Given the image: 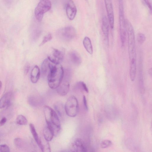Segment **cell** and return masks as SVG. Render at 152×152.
Returning a JSON list of instances; mask_svg holds the SVG:
<instances>
[{
	"label": "cell",
	"instance_id": "obj_3",
	"mask_svg": "<svg viewBox=\"0 0 152 152\" xmlns=\"http://www.w3.org/2000/svg\"><path fill=\"white\" fill-rule=\"evenodd\" d=\"M44 111L47 126L52 130L54 136L57 135L61 129V125L58 115L53 109L47 106L44 107Z\"/></svg>",
	"mask_w": 152,
	"mask_h": 152
},
{
	"label": "cell",
	"instance_id": "obj_19",
	"mask_svg": "<svg viewBox=\"0 0 152 152\" xmlns=\"http://www.w3.org/2000/svg\"><path fill=\"white\" fill-rule=\"evenodd\" d=\"M43 133L44 138L48 142L51 141L54 136L53 132L48 126L44 128Z\"/></svg>",
	"mask_w": 152,
	"mask_h": 152
},
{
	"label": "cell",
	"instance_id": "obj_23",
	"mask_svg": "<svg viewBox=\"0 0 152 152\" xmlns=\"http://www.w3.org/2000/svg\"><path fill=\"white\" fill-rule=\"evenodd\" d=\"M31 134L35 141L38 145L39 144L40 138L36 130L34 125L31 123L29 124Z\"/></svg>",
	"mask_w": 152,
	"mask_h": 152
},
{
	"label": "cell",
	"instance_id": "obj_31",
	"mask_svg": "<svg viewBox=\"0 0 152 152\" xmlns=\"http://www.w3.org/2000/svg\"><path fill=\"white\" fill-rule=\"evenodd\" d=\"M145 5L151 11L152 10L151 4L150 0H143Z\"/></svg>",
	"mask_w": 152,
	"mask_h": 152
},
{
	"label": "cell",
	"instance_id": "obj_6",
	"mask_svg": "<svg viewBox=\"0 0 152 152\" xmlns=\"http://www.w3.org/2000/svg\"><path fill=\"white\" fill-rule=\"evenodd\" d=\"M119 9L120 39L121 45L123 47L125 44L127 33L126 20L124 17V6H119Z\"/></svg>",
	"mask_w": 152,
	"mask_h": 152
},
{
	"label": "cell",
	"instance_id": "obj_18",
	"mask_svg": "<svg viewBox=\"0 0 152 152\" xmlns=\"http://www.w3.org/2000/svg\"><path fill=\"white\" fill-rule=\"evenodd\" d=\"M50 61L48 58L45 59L41 65V73L42 76L45 77L48 76L50 71Z\"/></svg>",
	"mask_w": 152,
	"mask_h": 152
},
{
	"label": "cell",
	"instance_id": "obj_21",
	"mask_svg": "<svg viewBox=\"0 0 152 152\" xmlns=\"http://www.w3.org/2000/svg\"><path fill=\"white\" fill-rule=\"evenodd\" d=\"M39 138L40 140L38 145L41 151L42 152H50V146L48 141L45 140V139L44 140L41 138Z\"/></svg>",
	"mask_w": 152,
	"mask_h": 152
},
{
	"label": "cell",
	"instance_id": "obj_11",
	"mask_svg": "<svg viewBox=\"0 0 152 152\" xmlns=\"http://www.w3.org/2000/svg\"><path fill=\"white\" fill-rule=\"evenodd\" d=\"M76 6L72 0H68L66 7V15L68 18L71 20L74 19L77 13Z\"/></svg>",
	"mask_w": 152,
	"mask_h": 152
},
{
	"label": "cell",
	"instance_id": "obj_30",
	"mask_svg": "<svg viewBox=\"0 0 152 152\" xmlns=\"http://www.w3.org/2000/svg\"><path fill=\"white\" fill-rule=\"evenodd\" d=\"M10 151V148L9 146L6 144L0 145V152H9Z\"/></svg>",
	"mask_w": 152,
	"mask_h": 152
},
{
	"label": "cell",
	"instance_id": "obj_4",
	"mask_svg": "<svg viewBox=\"0 0 152 152\" xmlns=\"http://www.w3.org/2000/svg\"><path fill=\"white\" fill-rule=\"evenodd\" d=\"M51 7V3L49 0H41L34 10V15L36 19L41 21L44 14L49 11Z\"/></svg>",
	"mask_w": 152,
	"mask_h": 152
},
{
	"label": "cell",
	"instance_id": "obj_10",
	"mask_svg": "<svg viewBox=\"0 0 152 152\" xmlns=\"http://www.w3.org/2000/svg\"><path fill=\"white\" fill-rule=\"evenodd\" d=\"M108 20L110 27L113 29L114 26V16L112 0H104Z\"/></svg>",
	"mask_w": 152,
	"mask_h": 152
},
{
	"label": "cell",
	"instance_id": "obj_28",
	"mask_svg": "<svg viewBox=\"0 0 152 152\" xmlns=\"http://www.w3.org/2000/svg\"><path fill=\"white\" fill-rule=\"evenodd\" d=\"M112 144V142L108 140H103L101 143L100 147L102 148H105L110 147Z\"/></svg>",
	"mask_w": 152,
	"mask_h": 152
},
{
	"label": "cell",
	"instance_id": "obj_34",
	"mask_svg": "<svg viewBox=\"0 0 152 152\" xmlns=\"http://www.w3.org/2000/svg\"><path fill=\"white\" fill-rule=\"evenodd\" d=\"M7 120V118L5 117H3L0 121V126L4 125L6 123Z\"/></svg>",
	"mask_w": 152,
	"mask_h": 152
},
{
	"label": "cell",
	"instance_id": "obj_29",
	"mask_svg": "<svg viewBox=\"0 0 152 152\" xmlns=\"http://www.w3.org/2000/svg\"><path fill=\"white\" fill-rule=\"evenodd\" d=\"M52 38V34L49 33L46 35L43 38L42 41L39 45V46H42L47 42L51 40Z\"/></svg>",
	"mask_w": 152,
	"mask_h": 152
},
{
	"label": "cell",
	"instance_id": "obj_16",
	"mask_svg": "<svg viewBox=\"0 0 152 152\" xmlns=\"http://www.w3.org/2000/svg\"><path fill=\"white\" fill-rule=\"evenodd\" d=\"M142 59L141 57L139 58L138 63V79L139 87L143 90L144 88V81L143 76V67Z\"/></svg>",
	"mask_w": 152,
	"mask_h": 152
},
{
	"label": "cell",
	"instance_id": "obj_22",
	"mask_svg": "<svg viewBox=\"0 0 152 152\" xmlns=\"http://www.w3.org/2000/svg\"><path fill=\"white\" fill-rule=\"evenodd\" d=\"M54 108L60 117L62 116L65 111V108L63 104L61 102H57L54 105Z\"/></svg>",
	"mask_w": 152,
	"mask_h": 152
},
{
	"label": "cell",
	"instance_id": "obj_32",
	"mask_svg": "<svg viewBox=\"0 0 152 152\" xmlns=\"http://www.w3.org/2000/svg\"><path fill=\"white\" fill-rule=\"evenodd\" d=\"M83 102L85 109L86 110H88V107L87 104L86 98L85 96H83Z\"/></svg>",
	"mask_w": 152,
	"mask_h": 152
},
{
	"label": "cell",
	"instance_id": "obj_1",
	"mask_svg": "<svg viewBox=\"0 0 152 152\" xmlns=\"http://www.w3.org/2000/svg\"><path fill=\"white\" fill-rule=\"evenodd\" d=\"M128 38V49L129 59V75L132 81L135 80L136 73V53L134 31L133 26L128 20H126Z\"/></svg>",
	"mask_w": 152,
	"mask_h": 152
},
{
	"label": "cell",
	"instance_id": "obj_20",
	"mask_svg": "<svg viewBox=\"0 0 152 152\" xmlns=\"http://www.w3.org/2000/svg\"><path fill=\"white\" fill-rule=\"evenodd\" d=\"M83 46L87 52L90 54L93 53V47L90 39L87 37H84L83 40Z\"/></svg>",
	"mask_w": 152,
	"mask_h": 152
},
{
	"label": "cell",
	"instance_id": "obj_26",
	"mask_svg": "<svg viewBox=\"0 0 152 152\" xmlns=\"http://www.w3.org/2000/svg\"><path fill=\"white\" fill-rule=\"evenodd\" d=\"M75 87L77 89L81 91H84L87 93L88 92V89L86 84L83 82L79 81L77 83Z\"/></svg>",
	"mask_w": 152,
	"mask_h": 152
},
{
	"label": "cell",
	"instance_id": "obj_25",
	"mask_svg": "<svg viewBox=\"0 0 152 152\" xmlns=\"http://www.w3.org/2000/svg\"><path fill=\"white\" fill-rule=\"evenodd\" d=\"M16 122L20 125H26L28 123V121L24 116L22 115H19L16 118Z\"/></svg>",
	"mask_w": 152,
	"mask_h": 152
},
{
	"label": "cell",
	"instance_id": "obj_2",
	"mask_svg": "<svg viewBox=\"0 0 152 152\" xmlns=\"http://www.w3.org/2000/svg\"><path fill=\"white\" fill-rule=\"evenodd\" d=\"M64 70L59 64L50 61V71L47 76L48 85L51 89H56L60 84L63 77Z\"/></svg>",
	"mask_w": 152,
	"mask_h": 152
},
{
	"label": "cell",
	"instance_id": "obj_33",
	"mask_svg": "<svg viewBox=\"0 0 152 152\" xmlns=\"http://www.w3.org/2000/svg\"><path fill=\"white\" fill-rule=\"evenodd\" d=\"M30 68L29 65L28 64H26L24 68V73L25 75H27L29 71Z\"/></svg>",
	"mask_w": 152,
	"mask_h": 152
},
{
	"label": "cell",
	"instance_id": "obj_35",
	"mask_svg": "<svg viewBox=\"0 0 152 152\" xmlns=\"http://www.w3.org/2000/svg\"><path fill=\"white\" fill-rule=\"evenodd\" d=\"M2 87V83L1 81L0 80V91L1 88Z\"/></svg>",
	"mask_w": 152,
	"mask_h": 152
},
{
	"label": "cell",
	"instance_id": "obj_5",
	"mask_svg": "<svg viewBox=\"0 0 152 152\" xmlns=\"http://www.w3.org/2000/svg\"><path fill=\"white\" fill-rule=\"evenodd\" d=\"M65 111L69 117H75L79 111V105L77 98L74 96H71L68 99L65 104Z\"/></svg>",
	"mask_w": 152,
	"mask_h": 152
},
{
	"label": "cell",
	"instance_id": "obj_13",
	"mask_svg": "<svg viewBox=\"0 0 152 152\" xmlns=\"http://www.w3.org/2000/svg\"><path fill=\"white\" fill-rule=\"evenodd\" d=\"M12 96L11 92H8L4 94L0 99V108L8 107L11 104Z\"/></svg>",
	"mask_w": 152,
	"mask_h": 152
},
{
	"label": "cell",
	"instance_id": "obj_14",
	"mask_svg": "<svg viewBox=\"0 0 152 152\" xmlns=\"http://www.w3.org/2000/svg\"><path fill=\"white\" fill-rule=\"evenodd\" d=\"M109 24L108 19L104 16L102 20V28L105 39L108 41Z\"/></svg>",
	"mask_w": 152,
	"mask_h": 152
},
{
	"label": "cell",
	"instance_id": "obj_15",
	"mask_svg": "<svg viewBox=\"0 0 152 152\" xmlns=\"http://www.w3.org/2000/svg\"><path fill=\"white\" fill-rule=\"evenodd\" d=\"M71 61L74 64L78 65L81 63L82 59L80 54L76 51H72L69 53Z\"/></svg>",
	"mask_w": 152,
	"mask_h": 152
},
{
	"label": "cell",
	"instance_id": "obj_7",
	"mask_svg": "<svg viewBox=\"0 0 152 152\" xmlns=\"http://www.w3.org/2000/svg\"><path fill=\"white\" fill-rule=\"evenodd\" d=\"M71 72L68 71L64 72L62 80L58 87L56 88L57 93L61 96L66 95L68 93L69 88V81Z\"/></svg>",
	"mask_w": 152,
	"mask_h": 152
},
{
	"label": "cell",
	"instance_id": "obj_12",
	"mask_svg": "<svg viewBox=\"0 0 152 152\" xmlns=\"http://www.w3.org/2000/svg\"><path fill=\"white\" fill-rule=\"evenodd\" d=\"M87 150L86 145L83 140L77 138L75 140L72 146V151L86 152Z\"/></svg>",
	"mask_w": 152,
	"mask_h": 152
},
{
	"label": "cell",
	"instance_id": "obj_9",
	"mask_svg": "<svg viewBox=\"0 0 152 152\" xmlns=\"http://www.w3.org/2000/svg\"><path fill=\"white\" fill-rule=\"evenodd\" d=\"M64 53V50L53 48L51 52L48 56V58L54 64H59L63 59Z\"/></svg>",
	"mask_w": 152,
	"mask_h": 152
},
{
	"label": "cell",
	"instance_id": "obj_24",
	"mask_svg": "<svg viewBox=\"0 0 152 152\" xmlns=\"http://www.w3.org/2000/svg\"><path fill=\"white\" fill-rule=\"evenodd\" d=\"M14 143L16 147L19 149L24 148V143L23 141L19 138H16L14 140Z\"/></svg>",
	"mask_w": 152,
	"mask_h": 152
},
{
	"label": "cell",
	"instance_id": "obj_17",
	"mask_svg": "<svg viewBox=\"0 0 152 152\" xmlns=\"http://www.w3.org/2000/svg\"><path fill=\"white\" fill-rule=\"evenodd\" d=\"M40 75L39 69L37 65H35L32 69L31 73L30 79L33 83H36L39 80Z\"/></svg>",
	"mask_w": 152,
	"mask_h": 152
},
{
	"label": "cell",
	"instance_id": "obj_27",
	"mask_svg": "<svg viewBox=\"0 0 152 152\" xmlns=\"http://www.w3.org/2000/svg\"><path fill=\"white\" fill-rule=\"evenodd\" d=\"M146 37L145 35L143 33H139L137 35V42L140 44H143L145 41Z\"/></svg>",
	"mask_w": 152,
	"mask_h": 152
},
{
	"label": "cell",
	"instance_id": "obj_8",
	"mask_svg": "<svg viewBox=\"0 0 152 152\" xmlns=\"http://www.w3.org/2000/svg\"><path fill=\"white\" fill-rule=\"evenodd\" d=\"M57 34L61 39L65 41H69L75 37L76 31L73 26H68L58 29L57 32Z\"/></svg>",
	"mask_w": 152,
	"mask_h": 152
}]
</instances>
